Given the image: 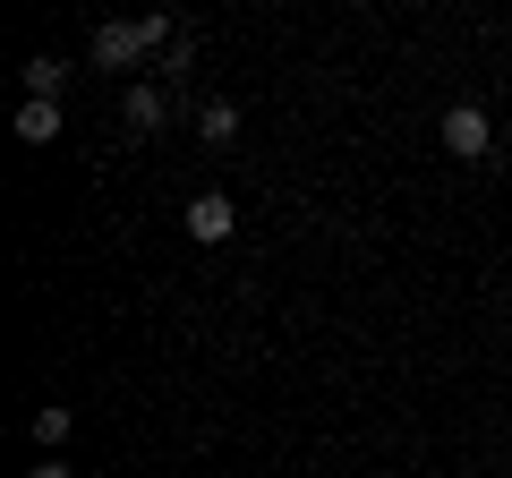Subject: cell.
I'll return each instance as SVG.
<instances>
[{
  "label": "cell",
  "instance_id": "cell-10",
  "mask_svg": "<svg viewBox=\"0 0 512 478\" xmlns=\"http://www.w3.org/2000/svg\"><path fill=\"white\" fill-rule=\"evenodd\" d=\"M26 478H77V470H69V461H60V453H43L35 470H26Z\"/></svg>",
  "mask_w": 512,
  "mask_h": 478
},
{
  "label": "cell",
  "instance_id": "cell-7",
  "mask_svg": "<svg viewBox=\"0 0 512 478\" xmlns=\"http://www.w3.org/2000/svg\"><path fill=\"white\" fill-rule=\"evenodd\" d=\"M197 137H205V146H231V137H239V103H205L197 111Z\"/></svg>",
  "mask_w": 512,
  "mask_h": 478
},
{
  "label": "cell",
  "instance_id": "cell-2",
  "mask_svg": "<svg viewBox=\"0 0 512 478\" xmlns=\"http://www.w3.org/2000/svg\"><path fill=\"white\" fill-rule=\"evenodd\" d=\"M444 146H453L461 163H478V154L495 146V120H487L478 103H453V111H444Z\"/></svg>",
  "mask_w": 512,
  "mask_h": 478
},
{
  "label": "cell",
  "instance_id": "cell-1",
  "mask_svg": "<svg viewBox=\"0 0 512 478\" xmlns=\"http://www.w3.org/2000/svg\"><path fill=\"white\" fill-rule=\"evenodd\" d=\"M180 43L171 18H128V26H94V69H137V60H163Z\"/></svg>",
  "mask_w": 512,
  "mask_h": 478
},
{
  "label": "cell",
  "instance_id": "cell-8",
  "mask_svg": "<svg viewBox=\"0 0 512 478\" xmlns=\"http://www.w3.org/2000/svg\"><path fill=\"white\" fill-rule=\"evenodd\" d=\"M35 444L60 453V444H69V410H35Z\"/></svg>",
  "mask_w": 512,
  "mask_h": 478
},
{
  "label": "cell",
  "instance_id": "cell-9",
  "mask_svg": "<svg viewBox=\"0 0 512 478\" xmlns=\"http://www.w3.org/2000/svg\"><path fill=\"white\" fill-rule=\"evenodd\" d=\"M188 52H197V35H180V43H171L163 60H154V69H163V77H188Z\"/></svg>",
  "mask_w": 512,
  "mask_h": 478
},
{
  "label": "cell",
  "instance_id": "cell-3",
  "mask_svg": "<svg viewBox=\"0 0 512 478\" xmlns=\"http://www.w3.org/2000/svg\"><path fill=\"white\" fill-rule=\"evenodd\" d=\"M231 231H239L231 197H214V188H205V197H188V239H197V248H222Z\"/></svg>",
  "mask_w": 512,
  "mask_h": 478
},
{
  "label": "cell",
  "instance_id": "cell-4",
  "mask_svg": "<svg viewBox=\"0 0 512 478\" xmlns=\"http://www.w3.org/2000/svg\"><path fill=\"white\" fill-rule=\"evenodd\" d=\"M120 120H128V129H137V137H154V129H163V120H171V94L154 86V77H137V86L120 94Z\"/></svg>",
  "mask_w": 512,
  "mask_h": 478
},
{
  "label": "cell",
  "instance_id": "cell-6",
  "mask_svg": "<svg viewBox=\"0 0 512 478\" xmlns=\"http://www.w3.org/2000/svg\"><path fill=\"white\" fill-rule=\"evenodd\" d=\"M60 137V103H18V146H52Z\"/></svg>",
  "mask_w": 512,
  "mask_h": 478
},
{
  "label": "cell",
  "instance_id": "cell-5",
  "mask_svg": "<svg viewBox=\"0 0 512 478\" xmlns=\"http://www.w3.org/2000/svg\"><path fill=\"white\" fill-rule=\"evenodd\" d=\"M60 86H69V60H52V52L26 60V103H60Z\"/></svg>",
  "mask_w": 512,
  "mask_h": 478
}]
</instances>
